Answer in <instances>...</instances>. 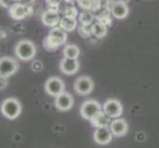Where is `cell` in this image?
I'll list each match as a JSON object with an SVG mask.
<instances>
[{
    "label": "cell",
    "mask_w": 159,
    "mask_h": 148,
    "mask_svg": "<svg viewBox=\"0 0 159 148\" xmlns=\"http://www.w3.org/2000/svg\"><path fill=\"white\" fill-rule=\"evenodd\" d=\"M13 3H15L13 0H0V6L3 8H9Z\"/></svg>",
    "instance_id": "obj_26"
},
{
    "label": "cell",
    "mask_w": 159,
    "mask_h": 148,
    "mask_svg": "<svg viewBox=\"0 0 159 148\" xmlns=\"http://www.w3.org/2000/svg\"><path fill=\"white\" fill-rule=\"evenodd\" d=\"M7 85H8V78L0 75V91L4 90L7 87Z\"/></svg>",
    "instance_id": "obj_25"
},
{
    "label": "cell",
    "mask_w": 159,
    "mask_h": 148,
    "mask_svg": "<svg viewBox=\"0 0 159 148\" xmlns=\"http://www.w3.org/2000/svg\"><path fill=\"white\" fill-rule=\"evenodd\" d=\"M113 133L110 128L104 127V128H97L94 131L93 138L97 144L99 145H107L113 139Z\"/></svg>",
    "instance_id": "obj_12"
},
{
    "label": "cell",
    "mask_w": 159,
    "mask_h": 148,
    "mask_svg": "<svg viewBox=\"0 0 159 148\" xmlns=\"http://www.w3.org/2000/svg\"><path fill=\"white\" fill-rule=\"evenodd\" d=\"M32 68L38 72V71H40V70L43 68V64H42L41 61H39V60H36V61L33 62V64H32Z\"/></svg>",
    "instance_id": "obj_27"
},
{
    "label": "cell",
    "mask_w": 159,
    "mask_h": 148,
    "mask_svg": "<svg viewBox=\"0 0 159 148\" xmlns=\"http://www.w3.org/2000/svg\"><path fill=\"white\" fill-rule=\"evenodd\" d=\"M77 3L80 8L87 11H92V12L102 6L100 0H77Z\"/></svg>",
    "instance_id": "obj_17"
},
{
    "label": "cell",
    "mask_w": 159,
    "mask_h": 148,
    "mask_svg": "<svg viewBox=\"0 0 159 148\" xmlns=\"http://www.w3.org/2000/svg\"><path fill=\"white\" fill-rule=\"evenodd\" d=\"M1 113L8 119H17L22 112V105L16 98H7L1 104Z\"/></svg>",
    "instance_id": "obj_3"
},
{
    "label": "cell",
    "mask_w": 159,
    "mask_h": 148,
    "mask_svg": "<svg viewBox=\"0 0 159 148\" xmlns=\"http://www.w3.org/2000/svg\"><path fill=\"white\" fill-rule=\"evenodd\" d=\"M13 1H14V2H21L22 0H13Z\"/></svg>",
    "instance_id": "obj_30"
},
{
    "label": "cell",
    "mask_w": 159,
    "mask_h": 148,
    "mask_svg": "<svg viewBox=\"0 0 159 148\" xmlns=\"http://www.w3.org/2000/svg\"><path fill=\"white\" fill-rule=\"evenodd\" d=\"M15 56L23 61H30L36 56V45L30 40H21L16 43L14 48Z\"/></svg>",
    "instance_id": "obj_2"
},
{
    "label": "cell",
    "mask_w": 159,
    "mask_h": 148,
    "mask_svg": "<svg viewBox=\"0 0 159 148\" xmlns=\"http://www.w3.org/2000/svg\"><path fill=\"white\" fill-rule=\"evenodd\" d=\"M54 98H56L54 99V106L61 112L69 111L70 109H72L74 105V99L72 95H70L69 93L65 91Z\"/></svg>",
    "instance_id": "obj_11"
},
{
    "label": "cell",
    "mask_w": 159,
    "mask_h": 148,
    "mask_svg": "<svg viewBox=\"0 0 159 148\" xmlns=\"http://www.w3.org/2000/svg\"><path fill=\"white\" fill-rule=\"evenodd\" d=\"M95 15L92 11L84 10L83 12H81L79 15V22L81 25H91L92 22L94 21Z\"/></svg>",
    "instance_id": "obj_21"
},
{
    "label": "cell",
    "mask_w": 159,
    "mask_h": 148,
    "mask_svg": "<svg viewBox=\"0 0 159 148\" xmlns=\"http://www.w3.org/2000/svg\"><path fill=\"white\" fill-rule=\"evenodd\" d=\"M110 4V11H111V14L113 17L116 19H125L127 16L129 15V7L127 3H123V2H113L112 0H109Z\"/></svg>",
    "instance_id": "obj_15"
},
{
    "label": "cell",
    "mask_w": 159,
    "mask_h": 148,
    "mask_svg": "<svg viewBox=\"0 0 159 148\" xmlns=\"http://www.w3.org/2000/svg\"><path fill=\"white\" fill-rule=\"evenodd\" d=\"M63 15L65 16V17L76 19V17L78 16V10H77V8H75L74 6H68V7H66V8L64 9Z\"/></svg>",
    "instance_id": "obj_23"
},
{
    "label": "cell",
    "mask_w": 159,
    "mask_h": 148,
    "mask_svg": "<svg viewBox=\"0 0 159 148\" xmlns=\"http://www.w3.org/2000/svg\"><path fill=\"white\" fill-rule=\"evenodd\" d=\"M113 2H123V3H127L129 0H112Z\"/></svg>",
    "instance_id": "obj_28"
},
{
    "label": "cell",
    "mask_w": 159,
    "mask_h": 148,
    "mask_svg": "<svg viewBox=\"0 0 159 148\" xmlns=\"http://www.w3.org/2000/svg\"><path fill=\"white\" fill-rule=\"evenodd\" d=\"M78 34L80 37L84 38H89L92 35V30H91V25H80L78 28Z\"/></svg>",
    "instance_id": "obj_22"
},
{
    "label": "cell",
    "mask_w": 159,
    "mask_h": 148,
    "mask_svg": "<svg viewBox=\"0 0 159 148\" xmlns=\"http://www.w3.org/2000/svg\"><path fill=\"white\" fill-rule=\"evenodd\" d=\"M91 30H92V35H94L98 39L104 38L107 35V32H108L107 26L100 23V22H97V23L91 25Z\"/></svg>",
    "instance_id": "obj_20"
},
{
    "label": "cell",
    "mask_w": 159,
    "mask_h": 148,
    "mask_svg": "<svg viewBox=\"0 0 159 148\" xmlns=\"http://www.w3.org/2000/svg\"><path fill=\"white\" fill-rule=\"evenodd\" d=\"M103 112L111 119L120 118V114H123V105L119 100H116V99H109V100H107L104 103Z\"/></svg>",
    "instance_id": "obj_9"
},
{
    "label": "cell",
    "mask_w": 159,
    "mask_h": 148,
    "mask_svg": "<svg viewBox=\"0 0 159 148\" xmlns=\"http://www.w3.org/2000/svg\"><path fill=\"white\" fill-rule=\"evenodd\" d=\"M111 118H109L107 114L104 113L103 111L100 112L98 114L93 118L90 122L92 123L93 127L97 128H104V127H110V123H111Z\"/></svg>",
    "instance_id": "obj_16"
},
{
    "label": "cell",
    "mask_w": 159,
    "mask_h": 148,
    "mask_svg": "<svg viewBox=\"0 0 159 148\" xmlns=\"http://www.w3.org/2000/svg\"><path fill=\"white\" fill-rule=\"evenodd\" d=\"M67 41V34L59 27H54L52 28L48 35L43 39V46L46 51L54 52L63 46Z\"/></svg>",
    "instance_id": "obj_1"
},
{
    "label": "cell",
    "mask_w": 159,
    "mask_h": 148,
    "mask_svg": "<svg viewBox=\"0 0 159 148\" xmlns=\"http://www.w3.org/2000/svg\"><path fill=\"white\" fill-rule=\"evenodd\" d=\"M80 64L78 59H70L63 57L59 61V69L65 75H73L77 73L79 70Z\"/></svg>",
    "instance_id": "obj_13"
},
{
    "label": "cell",
    "mask_w": 159,
    "mask_h": 148,
    "mask_svg": "<svg viewBox=\"0 0 159 148\" xmlns=\"http://www.w3.org/2000/svg\"><path fill=\"white\" fill-rule=\"evenodd\" d=\"M33 13H34V9L31 5L23 4L21 2H15L8 8L9 16L16 21H21L31 17Z\"/></svg>",
    "instance_id": "obj_4"
},
{
    "label": "cell",
    "mask_w": 159,
    "mask_h": 148,
    "mask_svg": "<svg viewBox=\"0 0 159 148\" xmlns=\"http://www.w3.org/2000/svg\"><path fill=\"white\" fill-rule=\"evenodd\" d=\"M64 1L66 2V3H73L74 0H64Z\"/></svg>",
    "instance_id": "obj_29"
},
{
    "label": "cell",
    "mask_w": 159,
    "mask_h": 148,
    "mask_svg": "<svg viewBox=\"0 0 159 148\" xmlns=\"http://www.w3.org/2000/svg\"><path fill=\"white\" fill-rule=\"evenodd\" d=\"M58 11V8H48L46 11H43L41 16L42 23L46 27H50V28L57 27L61 19L59 17Z\"/></svg>",
    "instance_id": "obj_10"
},
{
    "label": "cell",
    "mask_w": 159,
    "mask_h": 148,
    "mask_svg": "<svg viewBox=\"0 0 159 148\" xmlns=\"http://www.w3.org/2000/svg\"><path fill=\"white\" fill-rule=\"evenodd\" d=\"M19 70L18 60L12 56H2L0 57V75L9 78L17 73Z\"/></svg>",
    "instance_id": "obj_5"
},
{
    "label": "cell",
    "mask_w": 159,
    "mask_h": 148,
    "mask_svg": "<svg viewBox=\"0 0 159 148\" xmlns=\"http://www.w3.org/2000/svg\"><path fill=\"white\" fill-rule=\"evenodd\" d=\"M59 28H61L65 32H72L76 29L77 27V21L74 18H69V17H63L59 21Z\"/></svg>",
    "instance_id": "obj_18"
},
{
    "label": "cell",
    "mask_w": 159,
    "mask_h": 148,
    "mask_svg": "<svg viewBox=\"0 0 159 148\" xmlns=\"http://www.w3.org/2000/svg\"><path fill=\"white\" fill-rule=\"evenodd\" d=\"M102 111L103 110L101 108V105L95 100L85 101L80 107L81 117L87 120H91L96 114H98Z\"/></svg>",
    "instance_id": "obj_6"
},
{
    "label": "cell",
    "mask_w": 159,
    "mask_h": 148,
    "mask_svg": "<svg viewBox=\"0 0 159 148\" xmlns=\"http://www.w3.org/2000/svg\"><path fill=\"white\" fill-rule=\"evenodd\" d=\"M110 129H111L114 136L117 137H123L129 131V124L124 119H115L110 123Z\"/></svg>",
    "instance_id": "obj_14"
},
{
    "label": "cell",
    "mask_w": 159,
    "mask_h": 148,
    "mask_svg": "<svg viewBox=\"0 0 159 148\" xmlns=\"http://www.w3.org/2000/svg\"><path fill=\"white\" fill-rule=\"evenodd\" d=\"M45 90L50 96L57 97L65 90V84L61 78L52 76L45 83Z\"/></svg>",
    "instance_id": "obj_7"
},
{
    "label": "cell",
    "mask_w": 159,
    "mask_h": 148,
    "mask_svg": "<svg viewBox=\"0 0 159 148\" xmlns=\"http://www.w3.org/2000/svg\"><path fill=\"white\" fill-rule=\"evenodd\" d=\"M62 0H46V3L48 8H58Z\"/></svg>",
    "instance_id": "obj_24"
},
{
    "label": "cell",
    "mask_w": 159,
    "mask_h": 148,
    "mask_svg": "<svg viewBox=\"0 0 159 148\" xmlns=\"http://www.w3.org/2000/svg\"><path fill=\"white\" fill-rule=\"evenodd\" d=\"M73 87L77 94L86 96L94 90V81L89 76H80L75 80Z\"/></svg>",
    "instance_id": "obj_8"
},
{
    "label": "cell",
    "mask_w": 159,
    "mask_h": 148,
    "mask_svg": "<svg viewBox=\"0 0 159 148\" xmlns=\"http://www.w3.org/2000/svg\"><path fill=\"white\" fill-rule=\"evenodd\" d=\"M63 56L66 58L77 59L80 56V49L76 45H66L63 48Z\"/></svg>",
    "instance_id": "obj_19"
}]
</instances>
